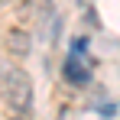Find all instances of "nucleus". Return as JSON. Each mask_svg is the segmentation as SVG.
<instances>
[{
    "mask_svg": "<svg viewBox=\"0 0 120 120\" xmlns=\"http://www.w3.org/2000/svg\"><path fill=\"white\" fill-rule=\"evenodd\" d=\"M0 101L13 114H23V117L33 114V78L26 68L0 62Z\"/></svg>",
    "mask_w": 120,
    "mask_h": 120,
    "instance_id": "f257e3e1",
    "label": "nucleus"
},
{
    "mask_svg": "<svg viewBox=\"0 0 120 120\" xmlns=\"http://www.w3.org/2000/svg\"><path fill=\"white\" fill-rule=\"evenodd\" d=\"M3 49H7V55H13V59H26L29 52H33V36L20 29V26H10L7 33H3Z\"/></svg>",
    "mask_w": 120,
    "mask_h": 120,
    "instance_id": "f03ea898",
    "label": "nucleus"
},
{
    "mask_svg": "<svg viewBox=\"0 0 120 120\" xmlns=\"http://www.w3.org/2000/svg\"><path fill=\"white\" fill-rule=\"evenodd\" d=\"M62 78L68 81V84H88V68L78 65V55L65 59V65H62Z\"/></svg>",
    "mask_w": 120,
    "mask_h": 120,
    "instance_id": "7ed1b4c3",
    "label": "nucleus"
},
{
    "mask_svg": "<svg viewBox=\"0 0 120 120\" xmlns=\"http://www.w3.org/2000/svg\"><path fill=\"white\" fill-rule=\"evenodd\" d=\"M13 7H20V0H0V10H13Z\"/></svg>",
    "mask_w": 120,
    "mask_h": 120,
    "instance_id": "20e7f679",
    "label": "nucleus"
},
{
    "mask_svg": "<svg viewBox=\"0 0 120 120\" xmlns=\"http://www.w3.org/2000/svg\"><path fill=\"white\" fill-rule=\"evenodd\" d=\"M10 120H26V117H23V114H13V117H10Z\"/></svg>",
    "mask_w": 120,
    "mask_h": 120,
    "instance_id": "39448f33",
    "label": "nucleus"
}]
</instances>
